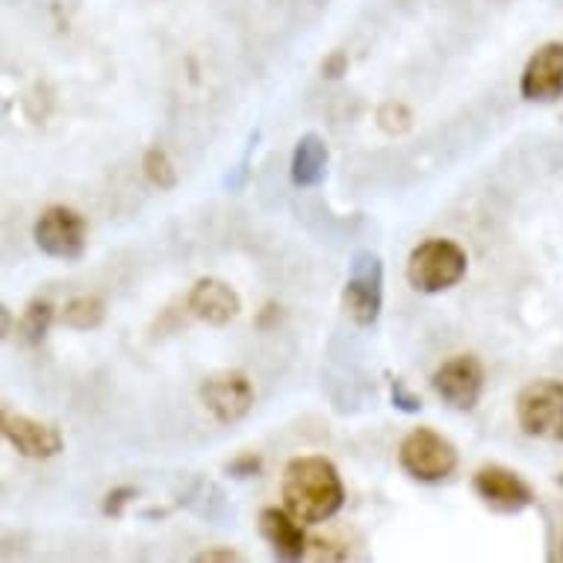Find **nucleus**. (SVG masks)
I'll use <instances>...</instances> for the list:
<instances>
[{
	"mask_svg": "<svg viewBox=\"0 0 563 563\" xmlns=\"http://www.w3.org/2000/svg\"><path fill=\"white\" fill-rule=\"evenodd\" d=\"M284 505L298 522H324L345 505V487L336 466L322 454L292 457L280 481Z\"/></svg>",
	"mask_w": 563,
	"mask_h": 563,
	"instance_id": "f257e3e1",
	"label": "nucleus"
},
{
	"mask_svg": "<svg viewBox=\"0 0 563 563\" xmlns=\"http://www.w3.org/2000/svg\"><path fill=\"white\" fill-rule=\"evenodd\" d=\"M466 251L452 240H428L416 245L407 260V280L416 292L437 296L445 289L457 287L466 275Z\"/></svg>",
	"mask_w": 563,
	"mask_h": 563,
	"instance_id": "f03ea898",
	"label": "nucleus"
},
{
	"mask_svg": "<svg viewBox=\"0 0 563 563\" xmlns=\"http://www.w3.org/2000/svg\"><path fill=\"white\" fill-rule=\"evenodd\" d=\"M398 463L410 478L437 484L449 478L457 466V449L434 428H416L398 445Z\"/></svg>",
	"mask_w": 563,
	"mask_h": 563,
	"instance_id": "7ed1b4c3",
	"label": "nucleus"
},
{
	"mask_svg": "<svg viewBox=\"0 0 563 563\" xmlns=\"http://www.w3.org/2000/svg\"><path fill=\"white\" fill-rule=\"evenodd\" d=\"M342 307L351 316V322L369 328L378 322L384 307V263L372 251H357L351 257L349 280L342 289Z\"/></svg>",
	"mask_w": 563,
	"mask_h": 563,
	"instance_id": "20e7f679",
	"label": "nucleus"
},
{
	"mask_svg": "<svg viewBox=\"0 0 563 563\" xmlns=\"http://www.w3.org/2000/svg\"><path fill=\"white\" fill-rule=\"evenodd\" d=\"M517 422L528 437L563 443V380H534L517 396Z\"/></svg>",
	"mask_w": 563,
	"mask_h": 563,
	"instance_id": "39448f33",
	"label": "nucleus"
},
{
	"mask_svg": "<svg viewBox=\"0 0 563 563\" xmlns=\"http://www.w3.org/2000/svg\"><path fill=\"white\" fill-rule=\"evenodd\" d=\"M33 240L47 257L80 260L86 251V219L65 203H51L38 216Z\"/></svg>",
	"mask_w": 563,
	"mask_h": 563,
	"instance_id": "423d86ee",
	"label": "nucleus"
},
{
	"mask_svg": "<svg viewBox=\"0 0 563 563\" xmlns=\"http://www.w3.org/2000/svg\"><path fill=\"white\" fill-rule=\"evenodd\" d=\"M201 401L213 413L216 422L233 426V422H240V419H245L251 413V407H254V387H251L249 375H242V372H219L213 378L203 380Z\"/></svg>",
	"mask_w": 563,
	"mask_h": 563,
	"instance_id": "0eeeda50",
	"label": "nucleus"
},
{
	"mask_svg": "<svg viewBox=\"0 0 563 563\" xmlns=\"http://www.w3.org/2000/svg\"><path fill=\"white\" fill-rule=\"evenodd\" d=\"M431 384H434L437 396L443 398L449 407H454V410H472L481 401V393H484V366H481L478 357L461 354V357L445 361L434 372Z\"/></svg>",
	"mask_w": 563,
	"mask_h": 563,
	"instance_id": "6e6552de",
	"label": "nucleus"
},
{
	"mask_svg": "<svg viewBox=\"0 0 563 563\" xmlns=\"http://www.w3.org/2000/svg\"><path fill=\"white\" fill-rule=\"evenodd\" d=\"M472 487L478 493V499H484V505H489L493 510H501V514H519L534 501V493H531L526 481L508 466H499V463L481 466L475 472V478H472Z\"/></svg>",
	"mask_w": 563,
	"mask_h": 563,
	"instance_id": "1a4fd4ad",
	"label": "nucleus"
},
{
	"mask_svg": "<svg viewBox=\"0 0 563 563\" xmlns=\"http://www.w3.org/2000/svg\"><path fill=\"white\" fill-rule=\"evenodd\" d=\"M0 431L7 437V443L21 454V457H30V461H47V457H56L63 452V434L56 431L54 426L47 422H38L33 416H12L10 410H3V419H0Z\"/></svg>",
	"mask_w": 563,
	"mask_h": 563,
	"instance_id": "9d476101",
	"label": "nucleus"
},
{
	"mask_svg": "<svg viewBox=\"0 0 563 563\" xmlns=\"http://www.w3.org/2000/svg\"><path fill=\"white\" fill-rule=\"evenodd\" d=\"M519 92L526 101L552 103L563 95V42H549L528 59Z\"/></svg>",
	"mask_w": 563,
	"mask_h": 563,
	"instance_id": "9b49d317",
	"label": "nucleus"
},
{
	"mask_svg": "<svg viewBox=\"0 0 563 563\" xmlns=\"http://www.w3.org/2000/svg\"><path fill=\"white\" fill-rule=\"evenodd\" d=\"M186 307L195 319H201L207 324H231L242 310V298L236 296V289L231 284H224L219 277H201L195 280V287L186 296Z\"/></svg>",
	"mask_w": 563,
	"mask_h": 563,
	"instance_id": "f8f14e48",
	"label": "nucleus"
},
{
	"mask_svg": "<svg viewBox=\"0 0 563 563\" xmlns=\"http://www.w3.org/2000/svg\"><path fill=\"white\" fill-rule=\"evenodd\" d=\"M260 534L280 561H301L307 554V534L289 510L266 508L260 514Z\"/></svg>",
	"mask_w": 563,
	"mask_h": 563,
	"instance_id": "ddd939ff",
	"label": "nucleus"
},
{
	"mask_svg": "<svg viewBox=\"0 0 563 563\" xmlns=\"http://www.w3.org/2000/svg\"><path fill=\"white\" fill-rule=\"evenodd\" d=\"M328 175V145L319 133H305L292 151V184L313 189Z\"/></svg>",
	"mask_w": 563,
	"mask_h": 563,
	"instance_id": "4468645a",
	"label": "nucleus"
},
{
	"mask_svg": "<svg viewBox=\"0 0 563 563\" xmlns=\"http://www.w3.org/2000/svg\"><path fill=\"white\" fill-rule=\"evenodd\" d=\"M103 316H107V305L98 296H77L71 298L63 310V322L75 331H95L101 328Z\"/></svg>",
	"mask_w": 563,
	"mask_h": 563,
	"instance_id": "2eb2a0df",
	"label": "nucleus"
},
{
	"mask_svg": "<svg viewBox=\"0 0 563 563\" xmlns=\"http://www.w3.org/2000/svg\"><path fill=\"white\" fill-rule=\"evenodd\" d=\"M51 324H54V305L45 298H36V301H30L24 316H21L19 331L27 345H38L51 331Z\"/></svg>",
	"mask_w": 563,
	"mask_h": 563,
	"instance_id": "dca6fc26",
	"label": "nucleus"
},
{
	"mask_svg": "<svg viewBox=\"0 0 563 563\" xmlns=\"http://www.w3.org/2000/svg\"><path fill=\"white\" fill-rule=\"evenodd\" d=\"M142 172H145V177H148L151 184L157 186V189H163V192H168V189H175L177 186V168L163 148L145 151V157H142Z\"/></svg>",
	"mask_w": 563,
	"mask_h": 563,
	"instance_id": "f3484780",
	"label": "nucleus"
},
{
	"mask_svg": "<svg viewBox=\"0 0 563 563\" xmlns=\"http://www.w3.org/2000/svg\"><path fill=\"white\" fill-rule=\"evenodd\" d=\"M378 124L384 133H389V136H401V133H407L410 124H413V115H410V110H407L405 103L389 101L378 110Z\"/></svg>",
	"mask_w": 563,
	"mask_h": 563,
	"instance_id": "a211bd4d",
	"label": "nucleus"
},
{
	"mask_svg": "<svg viewBox=\"0 0 563 563\" xmlns=\"http://www.w3.org/2000/svg\"><path fill=\"white\" fill-rule=\"evenodd\" d=\"M389 396H393V405H396L401 413H419V410H422V398L416 396L413 389L407 387L401 378L389 380Z\"/></svg>",
	"mask_w": 563,
	"mask_h": 563,
	"instance_id": "6ab92c4d",
	"label": "nucleus"
},
{
	"mask_svg": "<svg viewBox=\"0 0 563 563\" xmlns=\"http://www.w3.org/2000/svg\"><path fill=\"white\" fill-rule=\"evenodd\" d=\"M139 489L136 487H115L107 493V499H103V517H112L119 519L121 514H124V508H128L130 501L136 499Z\"/></svg>",
	"mask_w": 563,
	"mask_h": 563,
	"instance_id": "aec40b11",
	"label": "nucleus"
},
{
	"mask_svg": "<svg viewBox=\"0 0 563 563\" xmlns=\"http://www.w3.org/2000/svg\"><path fill=\"white\" fill-rule=\"evenodd\" d=\"M228 472H231L233 478H254V475L263 472V457L251 452L240 454V457H233V461L228 463Z\"/></svg>",
	"mask_w": 563,
	"mask_h": 563,
	"instance_id": "412c9836",
	"label": "nucleus"
},
{
	"mask_svg": "<svg viewBox=\"0 0 563 563\" xmlns=\"http://www.w3.org/2000/svg\"><path fill=\"white\" fill-rule=\"evenodd\" d=\"M345 71H349V56L342 54V51H333V54L322 63V75L328 77V80H340Z\"/></svg>",
	"mask_w": 563,
	"mask_h": 563,
	"instance_id": "4be33fe9",
	"label": "nucleus"
},
{
	"mask_svg": "<svg viewBox=\"0 0 563 563\" xmlns=\"http://www.w3.org/2000/svg\"><path fill=\"white\" fill-rule=\"evenodd\" d=\"M236 554L233 552H203L198 554V561H233Z\"/></svg>",
	"mask_w": 563,
	"mask_h": 563,
	"instance_id": "5701e85b",
	"label": "nucleus"
},
{
	"mask_svg": "<svg viewBox=\"0 0 563 563\" xmlns=\"http://www.w3.org/2000/svg\"><path fill=\"white\" fill-rule=\"evenodd\" d=\"M0 313H3V336H10V333H12V316H10V307H3V310H0Z\"/></svg>",
	"mask_w": 563,
	"mask_h": 563,
	"instance_id": "b1692460",
	"label": "nucleus"
},
{
	"mask_svg": "<svg viewBox=\"0 0 563 563\" xmlns=\"http://www.w3.org/2000/svg\"><path fill=\"white\" fill-rule=\"evenodd\" d=\"M558 484H561V487H563V475H561V478H558Z\"/></svg>",
	"mask_w": 563,
	"mask_h": 563,
	"instance_id": "393cba45",
	"label": "nucleus"
}]
</instances>
